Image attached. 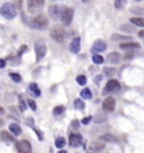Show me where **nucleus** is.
<instances>
[{"label": "nucleus", "instance_id": "obj_1", "mask_svg": "<svg viewBox=\"0 0 144 153\" xmlns=\"http://www.w3.org/2000/svg\"><path fill=\"white\" fill-rule=\"evenodd\" d=\"M49 24V19L44 14H38L30 22V26L38 30H46Z\"/></svg>", "mask_w": 144, "mask_h": 153}, {"label": "nucleus", "instance_id": "obj_2", "mask_svg": "<svg viewBox=\"0 0 144 153\" xmlns=\"http://www.w3.org/2000/svg\"><path fill=\"white\" fill-rule=\"evenodd\" d=\"M0 14L3 17L8 19H14L17 12H16V9L15 6L11 3H5L2 5V7L0 8Z\"/></svg>", "mask_w": 144, "mask_h": 153}, {"label": "nucleus", "instance_id": "obj_3", "mask_svg": "<svg viewBox=\"0 0 144 153\" xmlns=\"http://www.w3.org/2000/svg\"><path fill=\"white\" fill-rule=\"evenodd\" d=\"M73 14H74V12L72 8L63 6L62 12H61V15H60V19L64 26L68 27L71 25L72 19H73Z\"/></svg>", "mask_w": 144, "mask_h": 153}, {"label": "nucleus", "instance_id": "obj_4", "mask_svg": "<svg viewBox=\"0 0 144 153\" xmlns=\"http://www.w3.org/2000/svg\"><path fill=\"white\" fill-rule=\"evenodd\" d=\"M45 0H27V9L29 13L36 14L43 9Z\"/></svg>", "mask_w": 144, "mask_h": 153}, {"label": "nucleus", "instance_id": "obj_5", "mask_svg": "<svg viewBox=\"0 0 144 153\" xmlns=\"http://www.w3.org/2000/svg\"><path fill=\"white\" fill-rule=\"evenodd\" d=\"M51 36L55 41L62 43L65 38V30L61 25H55L51 30Z\"/></svg>", "mask_w": 144, "mask_h": 153}, {"label": "nucleus", "instance_id": "obj_6", "mask_svg": "<svg viewBox=\"0 0 144 153\" xmlns=\"http://www.w3.org/2000/svg\"><path fill=\"white\" fill-rule=\"evenodd\" d=\"M46 51H47V48H46V46L43 41H36V43H35V51H36V62H39L41 59H43V57L46 54Z\"/></svg>", "mask_w": 144, "mask_h": 153}, {"label": "nucleus", "instance_id": "obj_7", "mask_svg": "<svg viewBox=\"0 0 144 153\" xmlns=\"http://www.w3.org/2000/svg\"><path fill=\"white\" fill-rule=\"evenodd\" d=\"M121 89V84L117 81L116 79H110V81L107 82L106 85L104 86L103 94H109L112 92H116Z\"/></svg>", "mask_w": 144, "mask_h": 153}, {"label": "nucleus", "instance_id": "obj_8", "mask_svg": "<svg viewBox=\"0 0 144 153\" xmlns=\"http://www.w3.org/2000/svg\"><path fill=\"white\" fill-rule=\"evenodd\" d=\"M16 149L18 153H32V147L30 141L22 140L16 143Z\"/></svg>", "mask_w": 144, "mask_h": 153}, {"label": "nucleus", "instance_id": "obj_9", "mask_svg": "<svg viewBox=\"0 0 144 153\" xmlns=\"http://www.w3.org/2000/svg\"><path fill=\"white\" fill-rule=\"evenodd\" d=\"M116 99L113 97H107L102 102V109L106 112H112L116 108Z\"/></svg>", "mask_w": 144, "mask_h": 153}, {"label": "nucleus", "instance_id": "obj_10", "mask_svg": "<svg viewBox=\"0 0 144 153\" xmlns=\"http://www.w3.org/2000/svg\"><path fill=\"white\" fill-rule=\"evenodd\" d=\"M63 7V6H60V5H51L48 9L50 17L54 20H57L58 19H60Z\"/></svg>", "mask_w": 144, "mask_h": 153}, {"label": "nucleus", "instance_id": "obj_11", "mask_svg": "<svg viewBox=\"0 0 144 153\" xmlns=\"http://www.w3.org/2000/svg\"><path fill=\"white\" fill-rule=\"evenodd\" d=\"M83 141V137L80 134H75V133H72L69 135V139H68V142H69V146L72 147H78L82 144Z\"/></svg>", "mask_w": 144, "mask_h": 153}, {"label": "nucleus", "instance_id": "obj_12", "mask_svg": "<svg viewBox=\"0 0 144 153\" xmlns=\"http://www.w3.org/2000/svg\"><path fill=\"white\" fill-rule=\"evenodd\" d=\"M107 49V44L102 40H97L95 41L94 45L91 48L92 52H103L105 50Z\"/></svg>", "mask_w": 144, "mask_h": 153}, {"label": "nucleus", "instance_id": "obj_13", "mask_svg": "<svg viewBox=\"0 0 144 153\" xmlns=\"http://www.w3.org/2000/svg\"><path fill=\"white\" fill-rule=\"evenodd\" d=\"M81 49V39L80 37H75L72 39V41H71L70 45H69V50L70 51L77 54L80 51Z\"/></svg>", "mask_w": 144, "mask_h": 153}, {"label": "nucleus", "instance_id": "obj_14", "mask_svg": "<svg viewBox=\"0 0 144 153\" xmlns=\"http://www.w3.org/2000/svg\"><path fill=\"white\" fill-rule=\"evenodd\" d=\"M120 48L122 50H135L139 49L141 48V45L139 43L137 42H134V41H131V42H123L122 44H120Z\"/></svg>", "mask_w": 144, "mask_h": 153}, {"label": "nucleus", "instance_id": "obj_15", "mask_svg": "<svg viewBox=\"0 0 144 153\" xmlns=\"http://www.w3.org/2000/svg\"><path fill=\"white\" fill-rule=\"evenodd\" d=\"M105 147V146L103 143L100 142H93L90 146V152H99L103 151Z\"/></svg>", "mask_w": 144, "mask_h": 153}, {"label": "nucleus", "instance_id": "obj_16", "mask_svg": "<svg viewBox=\"0 0 144 153\" xmlns=\"http://www.w3.org/2000/svg\"><path fill=\"white\" fill-rule=\"evenodd\" d=\"M130 23L137 27H144V18L142 17H132L130 19Z\"/></svg>", "mask_w": 144, "mask_h": 153}, {"label": "nucleus", "instance_id": "obj_17", "mask_svg": "<svg viewBox=\"0 0 144 153\" xmlns=\"http://www.w3.org/2000/svg\"><path fill=\"white\" fill-rule=\"evenodd\" d=\"M9 131H11L14 135H19L22 134V129L20 128V126L15 123H12L9 126Z\"/></svg>", "mask_w": 144, "mask_h": 153}, {"label": "nucleus", "instance_id": "obj_18", "mask_svg": "<svg viewBox=\"0 0 144 153\" xmlns=\"http://www.w3.org/2000/svg\"><path fill=\"white\" fill-rule=\"evenodd\" d=\"M0 137H1V139L3 140L4 141H6V142H12V141H14V137L6 131H3L0 133Z\"/></svg>", "mask_w": 144, "mask_h": 153}, {"label": "nucleus", "instance_id": "obj_19", "mask_svg": "<svg viewBox=\"0 0 144 153\" xmlns=\"http://www.w3.org/2000/svg\"><path fill=\"white\" fill-rule=\"evenodd\" d=\"M99 139L102 140L104 141H106V142H117L118 141V139L116 137L111 134H104V135H101L99 137Z\"/></svg>", "mask_w": 144, "mask_h": 153}, {"label": "nucleus", "instance_id": "obj_20", "mask_svg": "<svg viewBox=\"0 0 144 153\" xmlns=\"http://www.w3.org/2000/svg\"><path fill=\"white\" fill-rule=\"evenodd\" d=\"M120 59H121V55L117 53V52H112L108 56V61L112 64H116V63L119 62Z\"/></svg>", "mask_w": 144, "mask_h": 153}, {"label": "nucleus", "instance_id": "obj_21", "mask_svg": "<svg viewBox=\"0 0 144 153\" xmlns=\"http://www.w3.org/2000/svg\"><path fill=\"white\" fill-rule=\"evenodd\" d=\"M120 30L124 32H127V33H134L137 31V29L131 25H128V24H125V25H122L120 26Z\"/></svg>", "mask_w": 144, "mask_h": 153}, {"label": "nucleus", "instance_id": "obj_22", "mask_svg": "<svg viewBox=\"0 0 144 153\" xmlns=\"http://www.w3.org/2000/svg\"><path fill=\"white\" fill-rule=\"evenodd\" d=\"M131 39H132L131 36H122V35H119V34H113L112 36H111V40L115 41H129V40H131Z\"/></svg>", "mask_w": 144, "mask_h": 153}, {"label": "nucleus", "instance_id": "obj_23", "mask_svg": "<svg viewBox=\"0 0 144 153\" xmlns=\"http://www.w3.org/2000/svg\"><path fill=\"white\" fill-rule=\"evenodd\" d=\"M29 88H30V90L34 94L36 95V97H39V96L41 95V90H40V88H38V85L36 84V82H31V83L29 85Z\"/></svg>", "mask_w": 144, "mask_h": 153}, {"label": "nucleus", "instance_id": "obj_24", "mask_svg": "<svg viewBox=\"0 0 144 153\" xmlns=\"http://www.w3.org/2000/svg\"><path fill=\"white\" fill-rule=\"evenodd\" d=\"M73 106L78 110H82V109H84V108H85V104H84V102L82 99H76L74 100V102H73Z\"/></svg>", "mask_w": 144, "mask_h": 153}, {"label": "nucleus", "instance_id": "obj_25", "mask_svg": "<svg viewBox=\"0 0 144 153\" xmlns=\"http://www.w3.org/2000/svg\"><path fill=\"white\" fill-rule=\"evenodd\" d=\"M80 96L84 99H92V92L90 91L89 88H85L81 91Z\"/></svg>", "mask_w": 144, "mask_h": 153}, {"label": "nucleus", "instance_id": "obj_26", "mask_svg": "<svg viewBox=\"0 0 144 153\" xmlns=\"http://www.w3.org/2000/svg\"><path fill=\"white\" fill-rule=\"evenodd\" d=\"M127 4V0H115L114 2V5L115 8L117 9H123Z\"/></svg>", "mask_w": 144, "mask_h": 153}, {"label": "nucleus", "instance_id": "obj_27", "mask_svg": "<svg viewBox=\"0 0 144 153\" xmlns=\"http://www.w3.org/2000/svg\"><path fill=\"white\" fill-rule=\"evenodd\" d=\"M19 108L20 110V112H25L27 109V106L25 102V100L22 99L21 96H19Z\"/></svg>", "mask_w": 144, "mask_h": 153}, {"label": "nucleus", "instance_id": "obj_28", "mask_svg": "<svg viewBox=\"0 0 144 153\" xmlns=\"http://www.w3.org/2000/svg\"><path fill=\"white\" fill-rule=\"evenodd\" d=\"M64 111H65V107L63 106V105H58V106H57V107H55V108H53L52 114H53L54 115H56V116H57V115L62 114Z\"/></svg>", "mask_w": 144, "mask_h": 153}, {"label": "nucleus", "instance_id": "obj_29", "mask_svg": "<svg viewBox=\"0 0 144 153\" xmlns=\"http://www.w3.org/2000/svg\"><path fill=\"white\" fill-rule=\"evenodd\" d=\"M65 144H66V140L63 137H58L55 141V145L57 148H63Z\"/></svg>", "mask_w": 144, "mask_h": 153}, {"label": "nucleus", "instance_id": "obj_30", "mask_svg": "<svg viewBox=\"0 0 144 153\" xmlns=\"http://www.w3.org/2000/svg\"><path fill=\"white\" fill-rule=\"evenodd\" d=\"M92 59H93V62H94L95 64H97V65H100V64H102V63L104 62V57L102 56H100V55H94Z\"/></svg>", "mask_w": 144, "mask_h": 153}, {"label": "nucleus", "instance_id": "obj_31", "mask_svg": "<svg viewBox=\"0 0 144 153\" xmlns=\"http://www.w3.org/2000/svg\"><path fill=\"white\" fill-rule=\"evenodd\" d=\"M76 81L80 86H84L87 83V78L84 75H78L76 77Z\"/></svg>", "mask_w": 144, "mask_h": 153}, {"label": "nucleus", "instance_id": "obj_32", "mask_svg": "<svg viewBox=\"0 0 144 153\" xmlns=\"http://www.w3.org/2000/svg\"><path fill=\"white\" fill-rule=\"evenodd\" d=\"M9 76L15 82H19L22 80V77H21V76L19 73H15V72H14V73H9Z\"/></svg>", "mask_w": 144, "mask_h": 153}, {"label": "nucleus", "instance_id": "obj_33", "mask_svg": "<svg viewBox=\"0 0 144 153\" xmlns=\"http://www.w3.org/2000/svg\"><path fill=\"white\" fill-rule=\"evenodd\" d=\"M132 14H144V9L141 7H133L130 9Z\"/></svg>", "mask_w": 144, "mask_h": 153}, {"label": "nucleus", "instance_id": "obj_34", "mask_svg": "<svg viewBox=\"0 0 144 153\" xmlns=\"http://www.w3.org/2000/svg\"><path fill=\"white\" fill-rule=\"evenodd\" d=\"M104 73H105L107 76H113V75L115 74V72H116V69H115V68H108V67H106V68H104Z\"/></svg>", "mask_w": 144, "mask_h": 153}, {"label": "nucleus", "instance_id": "obj_35", "mask_svg": "<svg viewBox=\"0 0 144 153\" xmlns=\"http://www.w3.org/2000/svg\"><path fill=\"white\" fill-rule=\"evenodd\" d=\"M28 104H29L30 108H31L33 111H36V104L34 100H32V99H28Z\"/></svg>", "mask_w": 144, "mask_h": 153}, {"label": "nucleus", "instance_id": "obj_36", "mask_svg": "<svg viewBox=\"0 0 144 153\" xmlns=\"http://www.w3.org/2000/svg\"><path fill=\"white\" fill-rule=\"evenodd\" d=\"M92 120V116H87V117L84 118L83 120H82V124H84V125H89L90 124V122Z\"/></svg>", "mask_w": 144, "mask_h": 153}, {"label": "nucleus", "instance_id": "obj_37", "mask_svg": "<svg viewBox=\"0 0 144 153\" xmlns=\"http://www.w3.org/2000/svg\"><path fill=\"white\" fill-rule=\"evenodd\" d=\"M26 50H27V46L26 45H21L20 48H19V56H21L25 51H26Z\"/></svg>", "mask_w": 144, "mask_h": 153}, {"label": "nucleus", "instance_id": "obj_38", "mask_svg": "<svg viewBox=\"0 0 144 153\" xmlns=\"http://www.w3.org/2000/svg\"><path fill=\"white\" fill-rule=\"evenodd\" d=\"M72 126L74 129L78 128V127L80 126V125H79V121H78V120H73L72 121Z\"/></svg>", "mask_w": 144, "mask_h": 153}, {"label": "nucleus", "instance_id": "obj_39", "mask_svg": "<svg viewBox=\"0 0 144 153\" xmlns=\"http://www.w3.org/2000/svg\"><path fill=\"white\" fill-rule=\"evenodd\" d=\"M6 65V62L4 59H0V68H4Z\"/></svg>", "mask_w": 144, "mask_h": 153}, {"label": "nucleus", "instance_id": "obj_40", "mask_svg": "<svg viewBox=\"0 0 144 153\" xmlns=\"http://www.w3.org/2000/svg\"><path fill=\"white\" fill-rule=\"evenodd\" d=\"M101 79H102V76H100V75H99V76H96V77L94 78V81H95V82H98L100 81Z\"/></svg>", "mask_w": 144, "mask_h": 153}, {"label": "nucleus", "instance_id": "obj_41", "mask_svg": "<svg viewBox=\"0 0 144 153\" xmlns=\"http://www.w3.org/2000/svg\"><path fill=\"white\" fill-rule=\"evenodd\" d=\"M138 36L141 38H144V30H142L138 32Z\"/></svg>", "mask_w": 144, "mask_h": 153}, {"label": "nucleus", "instance_id": "obj_42", "mask_svg": "<svg viewBox=\"0 0 144 153\" xmlns=\"http://www.w3.org/2000/svg\"><path fill=\"white\" fill-rule=\"evenodd\" d=\"M4 114V109L3 107L0 106V114Z\"/></svg>", "mask_w": 144, "mask_h": 153}, {"label": "nucleus", "instance_id": "obj_43", "mask_svg": "<svg viewBox=\"0 0 144 153\" xmlns=\"http://www.w3.org/2000/svg\"><path fill=\"white\" fill-rule=\"evenodd\" d=\"M58 153H68V152L65 151V150H61V151H59Z\"/></svg>", "mask_w": 144, "mask_h": 153}, {"label": "nucleus", "instance_id": "obj_44", "mask_svg": "<svg viewBox=\"0 0 144 153\" xmlns=\"http://www.w3.org/2000/svg\"><path fill=\"white\" fill-rule=\"evenodd\" d=\"M81 1H82V3H83V4H87V3H88V2H89L90 0H81Z\"/></svg>", "mask_w": 144, "mask_h": 153}, {"label": "nucleus", "instance_id": "obj_45", "mask_svg": "<svg viewBox=\"0 0 144 153\" xmlns=\"http://www.w3.org/2000/svg\"><path fill=\"white\" fill-rule=\"evenodd\" d=\"M1 125H3V120L0 119V126H1Z\"/></svg>", "mask_w": 144, "mask_h": 153}, {"label": "nucleus", "instance_id": "obj_46", "mask_svg": "<svg viewBox=\"0 0 144 153\" xmlns=\"http://www.w3.org/2000/svg\"><path fill=\"white\" fill-rule=\"evenodd\" d=\"M133 1H135V2H142L143 0H133Z\"/></svg>", "mask_w": 144, "mask_h": 153}, {"label": "nucleus", "instance_id": "obj_47", "mask_svg": "<svg viewBox=\"0 0 144 153\" xmlns=\"http://www.w3.org/2000/svg\"><path fill=\"white\" fill-rule=\"evenodd\" d=\"M51 1H58V0H51Z\"/></svg>", "mask_w": 144, "mask_h": 153}]
</instances>
